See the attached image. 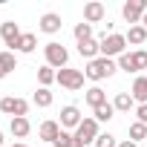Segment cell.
<instances>
[{"label": "cell", "mask_w": 147, "mask_h": 147, "mask_svg": "<svg viewBox=\"0 0 147 147\" xmlns=\"http://www.w3.org/2000/svg\"><path fill=\"white\" fill-rule=\"evenodd\" d=\"M52 101H55V95H52L46 87H38V92L32 95V104H35V107H52Z\"/></svg>", "instance_id": "obj_23"}, {"label": "cell", "mask_w": 147, "mask_h": 147, "mask_svg": "<svg viewBox=\"0 0 147 147\" xmlns=\"http://www.w3.org/2000/svg\"><path fill=\"white\" fill-rule=\"evenodd\" d=\"M115 63H118L121 72H136V69H133V52H124L121 58H115Z\"/></svg>", "instance_id": "obj_29"}, {"label": "cell", "mask_w": 147, "mask_h": 147, "mask_svg": "<svg viewBox=\"0 0 147 147\" xmlns=\"http://www.w3.org/2000/svg\"><path fill=\"white\" fill-rule=\"evenodd\" d=\"M9 130H12L15 138H26L32 133V124H29V118H12L9 121Z\"/></svg>", "instance_id": "obj_16"}, {"label": "cell", "mask_w": 147, "mask_h": 147, "mask_svg": "<svg viewBox=\"0 0 147 147\" xmlns=\"http://www.w3.org/2000/svg\"><path fill=\"white\" fill-rule=\"evenodd\" d=\"M72 35H75V40H78V43H81V40H90V38H95V35H92V26H90L87 20L75 23V29H72Z\"/></svg>", "instance_id": "obj_25"}, {"label": "cell", "mask_w": 147, "mask_h": 147, "mask_svg": "<svg viewBox=\"0 0 147 147\" xmlns=\"http://www.w3.org/2000/svg\"><path fill=\"white\" fill-rule=\"evenodd\" d=\"M0 113L9 115V118H26V113H29V101L15 98V95H3V98H0Z\"/></svg>", "instance_id": "obj_5"}, {"label": "cell", "mask_w": 147, "mask_h": 147, "mask_svg": "<svg viewBox=\"0 0 147 147\" xmlns=\"http://www.w3.org/2000/svg\"><path fill=\"white\" fill-rule=\"evenodd\" d=\"M113 107H115V113H130V110L136 107V101H133L130 92H118V95L113 98Z\"/></svg>", "instance_id": "obj_18"}, {"label": "cell", "mask_w": 147, "mask_h": 147, "mask_svg": "<svg viewBox=\"0 0 147 147\" xmlns=\"http://www.w3.org/2000/svg\"><path fill=\"white\" fill-rule=\"evenodd\" d=\"M107 18V6L104 3H98V0H90V3L84 6V20L92 26V23H101Z\"/></svg>", "instance_id": "obj_11"}, {"label": "cell", "mask_w": 147, "mask_h": 147, "mask_svg": "<svg viewBox=\"0 0 147 147\" xmlns=\"http://www.w3.org/2000/svg\"><path fill=\"white\" fill-rule=\"evenodd\" d=\"M141 26H144V29H147V12H144V18H141Z\"/></svg>", "instance_id": "obj_32"}, {"label": "cell", "mask_w": 147, "mask_h": 147, "mask_svg": "<svg viewBox=\"0 0 147 147\" xmlns=\"http://www.w3.org/2000/svg\"><path fill=\"white\" fill-rule=\"evenodd\" d=\"M0 69H3L6 75L18 69V58H15V52H12V49H3V52H0Z\"/></svg>", "instance_id": "obj_22"}, {"label": "cell", "mask_w": 147, "mask_h": 147, "mask_svg": "<svg viewBox=\"0 0 147 147\" xmlns=\"http://www.w3.org/2000/svg\"><path fill=\"white\" fill-rule=\"evenodd\" d=\"M61 26H63V20H61L58 12H46V15H40V20H38V29H40L43 35H58Z\"/></svg>", "instance_id": "obj_10"}, {"label": "cell", "mask_w": 147, "mask_h": 147, "mask_svg": "<svg viewBox=\"0 0 147 147\" xmlns=\"http://www.w3.org/2000/svg\"><path fill=\"white\" fill-rule=\"evenodd\" d=\"M124 38H127V43H133V46H141V43L147 40V29H144L141 23H138V26H130Z\"/></svg>", "instance_id": "obj_20"}, {"label": "cell", "mask_w": 147, "mask_h": 147, "mask_svg": "<svg viewBox=\"0 0 147 147\" xmlns=\"http://www.w3.org/2000/svg\"><path fill=\"white\" fill-rule=\"evenodd\" d=\"M133 69H136V72L147 69V49H136V52H133Z\"/></svg>", "instance_id": "obj_27"}, {"label": "cell", "mask_w": 147, "mask_h": 147, "mask_svg": "<svg viewBox=\"0 0 147 147\" xmlns=\"http://www.w3.org/2000/svg\"><path fill=\"white\" fill-rule=\"evenodd\" d=\"M78 55H81V58H87V63H90V61H95V58L101 55V43H98L95 38L81 40V43H78Z\"/></svg>", "instance_id": "obj_13"}, {"label": "cell", "mask_w": 147, "mask_h": 147, "mask_svg": "<svg viewBox=\"0 0 147 147\" xmlns=\"http://www.w3.org/2000/svg\"><path fill=\"white\" fill-rule=\"evenodd\" d=\"M0 78H6V72H3V69H0Z\"/></svg>", "instance_id": "obj_35"}, {"label": "cell", "mask_w": 147, "mask_h": 147, "mask_svg": "<svg viewBox=\"0 0 147 147\" xmlns=\"http://www.w3.org/2000/svg\"><path fill=\"white\" fill-rule=\"evenodd\" d=\"M101 136V130H98V121L92 118V115H87L81 124H78V130H75V138L87 147V144H95V138Z\"/></svg>", "instance_id": "obj_6"}, {"label": "cell", "mask_w": 147, "mask_h": 147, "mask_svg": "<svg viewBox=\"0 0 147 147\" xmlns=\"http://www.w3.org/2000/svg\"><path fill=\"white\" fill-rule=\"evenodd\" d=\"M43 58H46V66H52L55 72L63 69V66H69V52H66V46L58 43V40H49V43L43 46Z\"/></svg>", "instance_id": "obj_3"}, {"label": "cell", "mask_w": 147, "mask_h": 147, "mask_svg": "<svg viewBox=\"0 0 147 147\" xmlns=\"http://www.w3.org/2000/svg\"><path fill=\"white\" fill-rule=\"evenodd\" d=\"M35 46H38V38H35L32 32H23V35H20V40H18V46H15V52L32 55V52H35Z\"/></svg>", "instance_id": "obj_17"}, {"label": "cell", "mask_w": 147, "mask_h": 147, "mask_svg": "<svg viewBox=\"0 0 147 147\" xmlns=\"http://www.w3.org/2000/svg\"><path fill=\"white\" fill-rule=\"evenodd\" d=\"M55 78H58V72H55L52 66H46V63H43V66L38 69V84H40V87H46V90H49V84H55Z\"/></svg>", "instance_id": "obj_24"}, {"label": "cell", "mask_w": 147, "mask_h": 147, "mask_svg": "<svg viewBox=\"0 0 147 147\" xmlns=\"http://www.w3.org/2000/svg\"><path fill=\"white\" fill-rule=\"evenodd\" d=\"M127 133H130V141H136V144H138L141 138H147V124H141V121H133Z\"/></svg>", "instance_id": "obj_26"}, {"label": "cell", "mask_w": 147, "mask_h": 147, "mask_svg": "<svg viewBox=\"0 0 147 147\" xmlns=\"http://www.w3.org/2000/svg\"><path fill=\"white\" fill-rule=\"evenodd\" d=\"M92 147H118V138L113 136V133H101L98 138H95V144Z\"/></svg>", "instance_id": "obj_28"}, {"label": "cell", "mask_w": 147, "mask_h": 147, "mask_svg": "<svg viewBox=\"0 0 147 147\" xmlns=\"http://www.w3.org/2000/svg\"><path fill=\"white\" fill-rule=\"evenodd\" d=\"M147 12V0H127V3L121 6V18L130 23V26H138L141 18Z\"/></svg>", "instance_id": "obj_7"}, {"label": "cell", "mask_w": 147, "mask_h": 147, "mask_svg": "<svg viewBox=\"0 0 147 147\" xmlns=\"http://www.w3.org/2000/svg\"><path fill=\"white\" fill-rule=\"evenodd\" d=\"M52 147H84V144L75 138V133H69V130H61V136L52 141Z\"/></svg>", "instance_id": "obj_21"}, {"label": "cell", "mask_w": 147, "mask_h": 147, "mask_svg": "<svg viewBox=\"0 0 147 147\" xmlns=\"http://www.w3.org/2000/svg\"><path fill=\"white\" fill-rule=\"evenodd\" d=\"M84 101H87L92 110H98V107H104V104H107V92H104L101 87H90V90H87V95H84Z\"/></svg>", "instance_id": "obj_15"}, {"label": "cell", "mask_w": 147, "mask_h": 147, "mask_svg": "<svg viewBox=\"0 0 147 147\" xmlns=\"http://www.w3.org/2000/svg\"><path fill=\"white\" fill-rule=\"evenodd\" d=\"M0 147H6V144H3V130H0Z\"/></svg>", "instance_id": "obj_34"}, {"label": "cell", "mask_w": 147, "mask_h": 147, "mask_svg": "<svg viewBox=\"0 0 147 147\" xmlns=\"http://www.w3.org/2000/svg\"><path fill=\"white\" fill-rule=\"evenodd\" d=\"M84 121V115H81V110L75 107V104H66V107H61V130H69V133H75L78 130V124Z\"/></svg>", "instance_id": "obj_8"}, {"label": "cell", "mask_w": 147, "mask_h": 147, "mask_svg": "<svg viewBox=\"0 0 147 147\" xmlns=\"http://www.w3.org/2000/svg\"><path fill=\"white\" fill-rule=\"evenodd\" d=\"M84 69H72V66H63V69H58V78H55V84H61L63 90H69V92H78V90H84Z\"/></svg>", "instance_id": "obj_4"}, {"label": "cell", "mask_w": 147, "mask_h": 147, "mask_svg": "<svg viewBox=\"0 0 147 147\" xmlns=\"http://www.w3.org/2000/svg\"><path fill=\"white\" fill-rule=\"evenodd\" d=\"M92 118H95L98 124H107V121H113V118H115V107H113V101H107L104 107L92 110Z\"/></svg>", "instance_id": "obj_19"}, {"label": "cell", "mask_w": 147, "mask_h": 147, "mask_svg": "<svg viewBox=\"0 0 147 147\" xmlns=\"http://www.w3.org/2000/svg\"><path fill=\"white\" fill-rule=\"evenodd\" d=\"M12 147H29V144H23V141H18V144H12Z\"/></svg>", "instance_id": "obj_33"}, {"label": "cell", "mask_w": 147, "mask_h": 147, "mask_svg": "<svg viewBox=\"0 0 147 147\" xmlns=\"http://www.w3.org/2000/svg\"><path fill=\"white\" fill-rule=\"evenodd\" d=\"M136 121L147 124V104H138V107H136Z\"/></svg>", "instance_id": "obj_30"}, {"label": "cell", "mask_w": 147, "mask_h": 147, "mask_svg": "<svg viewBox=\"0 0 147 147\" xmlns=\"http://www.w3.org/2000/svg\"><path fill=\"white\" fill-rule=\"evenodd\" d=\"M118 147H138V144H136V141H130V138H127V141H118Z\"/></svg>", "instance_id": "obj_31"}, {"label": "cell", "mask_w": 147, "mask_h": 147, "mask_svg": "<svg viewBox=\"0 0 147 147\" xmlns=\"http://www.w3.org/2000/svg\"><path fill=\"white\" fill-rule=\"evenodd\" d=\"M20 23H15V20H6V23H0V38H3V43L15 52V46H18V40H20Z\"/></svg>", "instance_id": "obj_9"}, {"label": "cell", "mask_w": 147, "mask_h": 147, "mask_svg": "<svg viewBox=\"0 0 147 147\" xmlns=\"http://www.w3.org/2000/svg\"><path fill=\"white\" fill-rule=\"evenodd\" d=\"M130 95H133V101H136V104H147V75H138V78L133 81Z\"/></svg>", "instance_id": "obj_14"}, {"label": "cell", "mask_w": 147, "mask_h": 147, "mask_svg": "<svg viewBox=\"0 0 147 147\" xmlns=\"http://www.w3.org/2000/svg\"><path fill=\"white\" fill-rule=\"evenodd\" d=\"M38 136H40V141H46V144H52L58 136H61V124L58 121H52V118H46L40 127H38Z\"/></svg>", "instance_id": "obj_12"}, {"label": "cell", "mask_w": 147, "mask_h": 147, "mask_svg": "<svg viewBox=\"0 0 147 147\" xmlns=\"http://www.w3.org/2000/svg\"><path fill=\"white\" fill-rule=\"evenodd\" d=\"M101 58H121L124 52H127V38L124 35H118V32H113V35H101Z\"/></svg>", "instance_id": "obj_2"}, {"label": "cell", "mask_w": 147, "mask_h": 147, "mask_svg": "<svg viewBox=\"0 0 147 147\" xmlns=\"http://www.w3.org/2000/svg\"><path fill=\"white\" fill-rule=\"evenodd\" d=\"M115 72H118V63H115L113 58H101V55H98L95 61H90V63H87V69H84V78L98 84V81H104V78H113Z\"/></svg>", "instance_id": "obj_1"}]
</instances>
